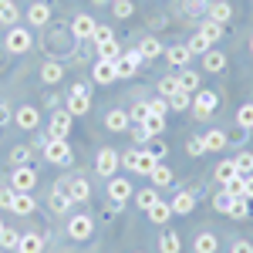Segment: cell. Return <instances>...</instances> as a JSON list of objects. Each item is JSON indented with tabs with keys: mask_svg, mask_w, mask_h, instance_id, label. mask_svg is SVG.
<instances>
[{
	"mask_svg": "<svg viewBox=\"0 0 253 253\" xmlns=\"http://www.w3.org/2000/svg\"><path fill=\"white\" fill-rule=\"evenodd\" d=\"M122 166H125V169H132V172H138V175H149L159 166V159L152 156L149 149H138V152L132 149V152H125V156H122Z\"/></svg>",
	"mask_w": 253,
	"mask_h": 253,
	"instance_id": "1",
	"label": "cell"
},
{
	"mask_svg": "<svg viewBox=\"0 0 253 253\" xmlns=\"http://www.w3.org/2000/svg\"><path fill=\"white\" fill-rule=\"evenodd\" d=\"M44 159L51 166H71V145L64 138H47L44 142Z\"/></svg>",
	"mask_w": 253,
	"mask_h": 253,
	"instance_id": "2",
	"label": "cell"
},
{
	"mask_svg": "<svg viewBox=\"0 0 253 253\" xmlns=\"http://www.w3.org/2000/svg\"><path fill=\"white\" fill-rule=\"evenodd\" d=\"M112 64H115V75H118V78H132L138 68H142V54H138V47H135V51H125V54H118Z\"/></svg>",
	"mask_w": 253,
	"mask_h": 253,
	"instance_id": "3",
	"label": "cell"
},
{
	"mask_svg": "<svg viewBox=\"0 0 253 253\" xmlns=\"http://www.w3.org/2000/svg\"><path fill=\"white\" fill-rule=\"evenodd\" d=\"M3 47H7L10 54H24V51L31 47V31H27V27H10V31H7V41H3Z\"/></svg>",
	"mask_w": 253,
	"mask_h": 253,
	"instance_id": "4",
	"label": "cell"
},
{
	"mask_svg": "<svg viewBox=\"0 0 253 253\" xmlns=\"http://www.w3.org/2000/svg\"><path fill=\"white\" fill-rule=\"evenodd\" d=\"M88 105H91V98H88V84L81 81V84L71 88V98H68V112H71V118L84 115V112H88Z\"/></svg>",
	"mask_w": 253,
	"mask_h": 253,
	"instance_id": "5",
	"label": "cell"
},
{
	"mask_svg": "<svg viewBox=\"0 0 253 253\" xmlns=\"http://www.w3.org/2000/svg\"><path fill=\"white\" fill-rule=\"evenodd\" d=\"M118 166H122V156H118L115 149H101V152H98V162H95L98 175H105V179H112Z\"/></svg>",
	"mask_w": 253,
	"mask_h": 253,
	"instance_id": "6",
	"label": "cell"
},
{
	"mask_svg": "<svg viewBox=\"0 0 253 253\" xmlns=\"http://www.w3.org/2000/svg\"><path fill=\"white\" fill-rule=\"evenodd\" d=\"M34 182H38V172H34L31 166H17V169H14V175H10V186H14L17 193L34 189Z\"/></svg>",
	"mask_w": 253,
	"mask_h": 253,
	"instance_id": "7",
	"label": "cell"
},
{
	"mask_svg": "<svg viewBox=\"0 0 253 253\" xmlns=\"http://www.w3.org/2000/svg\"><path fill=\"white\" fill-rule=\"evenodd\" d=\"M91 230H95L91 216H71V219H68V236H71V240H88Z\"/></svg>",
	"mask_w": 253,
	"mask_h": 253,
	"instance_id": "8",
	"label": "cell"
},
{
	"mask_svg": "<svg viewBox=\"0 0 253 253\" xmlns=\"http://www.w3.org/2000/svg\"><path fill=\"white\" fill-rule=\"evenodd\" d=\"M216 91H196V101H193V112L199 118H206V115H213L216 112Z\"/></svg>",
	"mask_w": 253,
	"mask_h": 253,
	"instance_id": "9",
	"label": "cell"
},
{
	"mask_svg": "<svg viewBox=\"0 0 253 253\" xmlns=\"http://www.w3.org/2000/svg\"><path fill=\"white\" fill-rule=\"evenodd\" d=\"M14 122H17L24 132H34V128L41 125V112H38V108H31V105H24V108H17Z\"/></svg>",
	"mask_w": 253,
	"mask_h": 253,
	"instance_id": "10",
	"label": "cell"
},
{
	"mask_svg": "<svg viewBox=\"0 0 253 253\" xmlns=\"http://www.w3.org/2000/svg\"><path fill=\"white\" fill-rule=\"evenodd\" d=\"M71 132V112H54L51 115V138H64Z\"/></svg>",
	"mask_w": 253,
	"mask_h": 253,
	"instance_id": "11",
	"label": "cell"
},
{
	"mask_svg": "<svg viewBox=\"0 0 253 253\" xmlns=\"http://www.w3.org/2000/svg\"><path fill=\"white\" fill-rule=\"evenodd\" d=\"M169 206H172L175 216H189V213H193V206H196V196L182 189V193H175V199L169 203Z\"/></svg>",
	"mask_w": 253,
	"mask_h": 253,
	"instance_id": "12",
	"label": "cell"
},
{
	"mask_svg": "<svg viewBox=\"0 0 253 253\" xmlns=\"http://www.w3.org/2000/svg\"><path fill=\"white\" fill-rule=\"evenodd\" d=\"M206 14H210V20H216V24H226V20L233 17V7H230L226 0H213V3L206 7Z\"/></svg>",
	"mask_w": 253,
	"mask_h": 253,
	"instance_id": "13",
	"label": "cell"
},
{
	"mask_svg": "<svg viewBox=\"0 0 253 253\" xmlns=\"http://www.w3.org/2000/svg\"><path fill=\"white\" fill-rule=\"evenodd\" d=\"M108 196H112V203H125L132 196V182L128 179H112L108 182Z\"/></svg>",
	"mask_w": 253,
	"mask_h": 253,
	"instance_id": "14",
	"label": "cell"
},
{
	"mask_svg": "<svg viewBox=\"0 0 253 253\" xmlns=\"http://www.w3.org/2000/svg\"><path fill=\"white\" fill-rule=\"evenodd\" d=\"M27 20H31L34 27H44V24L51 20V7H47L44 0H38V3H31V10H27Z\"/></svg>",
	"mask_w": 253,
	"mask_h": 253,
	"instance_id": "15",
	"label": "cell"
},
{
	"mask_svg": "<svg viewBox=\"0 0 253 253\" xmlns=\"http://www.w3.org/2000/svg\"><path fill=\"white\" fill-rule=\"evenodd\" d=\"M17 250L20 253H44V236H38V233H20Z\"/></svg>",
	"mask_w": 253,
	"mask_h": 253,
	"instance_id": "16",
	"label": "cell"
},
{
	"mask_svg": "<svg viewBox=\"0 0 253 253\" xmlns=\"http://www.w3.org/2000/svg\"><path fill=\"white\" fill-rule=\"evenodd\" d=\"M216 179H219L223 186H230V182L243 179V175H240V169H236V162L230 159V162H219V166H216Z\"/></svg>",
	"mask_w": 253,
	"mask_h": 253,
	"instance_id": "17",
	"label": "cell"
},
{
	"mask_svg": "<svg viewBox=\"0 0 253 253\" xmlns=\"http://www.w3.org/2000/svg\"><path fill=\"white\" fill-rule=\"evenodd\" d=\"M61 186H64V189H68V196H71V203H78V199H88V193H91V189H88V182H84V179H68V182H61Z\"/></svg>",
	"mask_w": 253,
	"mask_h": 253,
	"instance_id": "18",
	"label": "cell"
},
{
	"mask_svg": "<svg viewBox=\"0 0 253 253\" xmlns=\"http://www.w3.org/2000/svg\"><path fill=\"white\" fill-rule=\"evenodd\" d=\"M105 125H108L112 132H125V128L132 125V118H128V112L115 108V112H108V115H105Z\"/></svg>",
	"mask_w": 253,
	"mask_h": 253,
	"instance_id": "19",
	"label": "cell"
},
{
	"mask_svg": "<svg viewBox=\"0 0 253 253\" xmlns=\"http://www.w3.org/2000/svg\"><path fill=\"white\" fill-rule=\"evenodd\" d=\"M47 203H51V210H54V213H68V206H71V196H68V189H64V186H58L54 193L47 196Z\"/></svg>",
	"mask_w": 253,
	"mask_h": 253,
	"instance_id": "20",
	"label": "cell"
},
{
	"mask_svg": "<svg viewBox=\"0 0 253 253\" xmlns=\"http://www.w3.org/2000/svg\"><path fill=\"white\" fill-rule=\"evenodd\" d=\"M166 58H169V64H175V68H186L193 54H189V47H186V44H175V47L166 51Z\"/></svg>",
	"mask_w": 253,
	"mask_h": 253,
	"instance_id": "21",
	"label": "cell"
},
{
	"mask_svg": "<svg viewBox=\"0 0 253 253\" xmlns=\"http://www.w3.org/2000/svg\"><path fill=\"white\" fill-rule=\"evenodd\" d=\"M115 78L118 75H115V64H112V61H98L95 64V81L98 84H112Z\"/></svg>",
	"mask_w": 253,
	"mask_h": 253,
	"instance_id": "22",
	"label": "cell"
},
{
	"mask_svg": "<svg viewBox=\"0 0 253 253\" xmlns=\"http://www.w3.org/2000/svg\"><path fill=\"white\" fill-rule=\"evenodd\" d=\"M71 31H75V38H91V34H95V17H88V14H78Z\"/></svg>",
	"mask_w": 253,
	"mask_h": 253,
	"instance_id": "23",
	"label": "cell"
},
{
	"mask_svg": "<svg viewBox=\"0 0 253 253\" xmlns=\"http://www.w3.org/2000/svg\"><path fill=\"white\" fill-rule=\"evenodd\" d=\"M34 206H38V203H34V196H31V193H17L10 210H14V213H20V216H27V213H34Z\"/></svg>",
	"mask_w": 253,
	"mask_h": 253,
	"instance_id": "24",
	"label": "cell"
},
{
	"mask_svg": "<svg viewBox=\"0 0 253 253\" xmlns=\"http://www.w3.org/2000/svg\"><path fill=\"white\" fill-rule=\"evenodd\" d=\"M179 91H186V95H196V91H199V75L186 68V71L179 75Z\"/></svg>",
	"mask_w": 253,
	"mask_h": 253,
	"instance_id": "25",
	"label": "cell"
},
{
	"mask_svg": "<svg viewBox=\"0 0 253 253\" xmlns=\"http://www.w3.org/2000/svg\"><path fill=\"white\" fill-rule=\"evenodd\" d=\"M226 216H233V219H247L250 216V203H247V196L240 193V196H233V203H230V213Z\"/></svg>",
	"mask_w": 253,
	"mask_h": 253,
	"instance_id": "26",
	"label": "cell"
},
{
	"mask_svg": "<svg viewBox=\"0 0 253 253\" xmlns=\"http://www.w3.org/2000/svg\"><path fill=\"white\" fill-rule=\"evenodd\" d=\"M138 54H142V61H152L162 54V44H159L156 38H145L142 44H138Z\"/></svg>",
	"mask_w": 253,
	"mask_h": 253,
	"instance_id": "27",
	"label": "cell"
},
{
	"mask_svg": "<svg viewBox=\"0 0 253 253\" xmlns=\"http://www.w3.org/2000/svg\"><path fill=\"white\" fill-rule=\"evenodd\" d=\"M149 219H152V223H169V219H172V206H169V203H162V199H159L156 206H152V210H149Z\"/></svg>",
	"mask_w": 253,
	"mask_h": 253,
	"instance_id": "28",
	"label": "cell"
},
{
	"mask_svg": "<svg viewBox=\"0 0 253 253\" xmlns=\"http://www.w3.org/2000/svg\"><path fill=\"white\" fill-rule=\"evenodd\" d=\"M203 64H206V71H223V68H226V58H223V54H219V51H213V47H210V51H206V54H203Z\"/></svg>",
	"mask_w": 253,
	"mask_h": 253,
	"instance_id": "29",
	"label": "cell"
},
{
	"mask_svg": "<svg viewBox=\"0 0 253 253\" xmlns=\"http://www.w3.org/2000/svg\"><path fill=\"white\" fill-rule=\"evenodd\" d=\"M17 17H20L17 3L14 0H0V24H17Z\"/></svg>",
	"mask_w": 253,
	"mask_h": 253,
	"instance_id": "30",
	"label": "cell"
},
{
	"mask_svg": "<svg viewBox=\"0 0 253 253\" xmlns=\"http://www.w3.org/2000/svg\"><path fill=\"white\" fill-rule=\"evenodd\" d=\"M41 78L47 81V84H58V81L64 78V68H61V64H54V61H47V64L41 68Z\"/></svg>",
	"mask_w": 253,
	"mask_h": 253,
	"instance_id": "31",
	"label": "cell"
},
{
	"mask_svg": "<svg viewBox=\"0 0 253 253\" xmlns=\"http://www.w3.org/2000/svg\"><path fill=\"white\" fill-rule=\"evenodd\" d=\"M142 128H145V132H149V135L156 138L159 132H162V128H166V115H152V112H149V115H145V122H142Z\"/></svg>",
	"mask_w": 253,
	"mask_h": 253,
	"instance_id": "32",
	"label": "cell"
},
{
	"mask_svg": "<svg viewBox=\"0 0 253 253\" xmlns=\"http://www.w3.org/2000/svg\"><path fill=\"white\" fill-rule=\"evenodd\" d=\"M203 145H206V152H219V149L226 145V135L213 128V132H206V135H203Z\"/></svg>",
	"mask_w": 253,
	"mask_h": 253,
	"instance_id": "33",
	"label": "cell"
},
{
	"mask_svg": "<svg viewBox=\"0 0 253 253\" xmlns=\"http://www.w3.org/2000/svg\"><path fill=\"white\" fill-rule=\"evenodd\" d=\"M193 247H196V253H216V247H219V243H216L213 233H199Z\"/></svg>",
	"mask_w": 253,
	"mask_h": 253,
	"instance_id": "34",
	"label": "cell"
},
{
	"mask_svg": "<svg viewBox=\"0 0 253 253\" xmlns=\"http://www.w3.org/2000/svg\"><path fill=\"white\" fill-rule=\"evenodd\" d=\"M199 34L210 41V44H216V41L223 38V24H216V20H206V24L199 27Z\"/></svg>",
	"mask_w": 253,
	"mask_h": 253,
	"instance_id": "35",
	"label": "cell"
},
{
	"mask_svg": "<svg viewBox=\"0 0 253 253\" xmlns=\"http://www.w3.org/2000/svg\"><path fill=\"white\" fill-rule=\"evenodd\" d=\"M149 175H152V182H156L159 189L172 182V172H169V166H162V162H159V166H156V169H152V172H149Z\"/></svg>",
	"mask_w": 253,
	"mask_h": 253,
	"instance_id": "36",
	"label": "cell"
},
{
	"mask_svg": "<svg viewBox=\"0 0 253 253\" xmlns=\"http://www.w3.org/2000/svg\"><path fill=\"white\" fill-rule=\"evenodd\" d=\"M179 247H182L179 233H166L162 240H159V250H162V253H179Z\"/></svg>",
	"mask_w": 253,
	"mask_h": 253,
	"instance_id": "37",
	"label": "cell"
},
{
	"mask_svg": "<svg viewBox=\"0 0 253 253\" xmlns=\"http://www.w3.org/2000/svg\"><path fill=\"white\" fill-rule=\"evenodd\" d=\"M135 203L142 206V210H145V213H149V210H152V206L159 203V193H156V189H142V193L135 196Z\"/></svg>",
	"mask_w": 253,
	"mask_h": 253,
	"instance_id": "38",
	"label": "cell"
},
{
	"mask_svg": "<svg viewBox=\"0 0 253 253\" xmlns=\"http://www.w3.org/2000/svg\"><path fill=\"white\" fill-rule=\"evenodd\" d=\"M17 243H20V233L3 226V233H0V247H3V250H17Z\"/></svg>",
	"mask_w": 253,
	"mask_h": 253,
	"instance_id": "39",
	"label": "cell"
},
{
	"mask_svg": "<svg viewBox=\"0 0 253 253\" xmlns=\"http://www.w3.org/2000/svg\"><path fill=\"white\" fill-rule=\"evenodd\" d=\"M233 162H236V169H240V175H250L253 172V152H240Z\"/></svg>",
	"mask_w": 253,
	"mask_h": 253,
	"instance_id": "40",
	"label": "cell"
},
{
	"mask_svg": "<svg viewBox=\"0 0 253 253\" xmlns=\"http://www.w3.org/2000/svg\"><path fill=\"white\" fill-rule=\"evenodd\" d=\"M186 47H189V54H206V51H210V47H213V44H210V41L203 38V34H196V38L189 41V44H186Z\"/></svg>",
	"mask_w": 253,
	"mask_h": 253,
	"instance_id": "41",
	"label": "cell"
},
{
	"mask_svg": "<svg viewBox=\"0 0 253 253\" xmlns=\"http://www.w3.org/2000/svg\"><path fill=\"white\" fill-rule=\"evenodd\" d=\"M210 0H182V14H206Z\"/></svg>",
	"mask_w": 253,
	"mask_h": 253,
	"instance_id": "42",
	"label": "cell"
},
{
	"mask_svg": "<svg viewBox=\"0 0 253 253\" xmlns=\"http://www.w3.org/2000/svg\"><path fill=\"white\" fill-rule=\"evenodd\" d=\"M95 44L101 47V44H108V41H115V34H112V27H105V24H95Z\"/></svg>",
	"mask_w": 253,
	"mask_h": 253,
	"instance_id": "43",
	"label": "cell"
},
{
	"mask_svg": "<svg viewBox=\"0 0 253 253\" xmlns=\"http://www.w3.org/2000/svg\"><path fill=\"white\" fill-rule=\"evenodd\" d=\"M175 91H179V78H162L159 81V95L162 98H172Z\"/></svg>",
	"mask_w": 253,
	"mask_h": 253,
	"instance_id": "44",
	"label": "cell"
},
{
	"mask_svg": "<svg viewBox=\"0 0 253 253\" xmlns=\"http://www.w3.org/2000/svg\"><path fill=\"white\" fill-rule=\"evenodd\" d=\"M230 203H233V193H230V189L216 193V199H213V206L219 210V213H230Z\"/></svg>",
	"mask_w": 253,
	"mask_h": 253,
	"instance_id": "45",
	"label": "cell"
},
{
	"mask_svg": "<svg viewBox=\"0 0 253 253\" xmlns=\"http://www.w3.org/2000/svg\"><path fill=\"white\" fill-rule=\"evenodd\" d=\"M98 54H101V61H115L118 54H122V47H118L115 41H108V44H101V47H98Z\"/></svg>",
	"mask_w": 253,
	"mask_h": 253,
	"instance_id": "46",
	"label": "cell"
},
{
	"mask_svg": "<svg viewBox=\"0 0 253 253\" xmlns=\"http://www.w3.org/2000/svg\"><path fill=\"white\" fill-rule=\"evenodd\" d=\"M236 122H240V128H253V105H243L236 112Z\"/></svg>",
	"mask_w": 253,
	"mask_h": 253,
	"instance_id": "47",
	"label": "cell"
},
{
	"mask_svg": "<svg viewBox=\"0 0 253 253\" xmlns=\"http://www.w3.org/2000/svg\"><path fill=\"white\" fill-rule=\"evenodd\" d=\"M169 101V108H175V112H182V108H189V95L186 91H175L172 98H166Z\"/></svg>",
	"mask_w": 253,
	"mask_h": 253,
	"instance_id": "48",
	"label": "cell"
},
{
	"mask_svg": "<svg viewBox=\"0 0 253 253\" xmlns=\"http://www.w3.org/2000/svg\"><path fill=\"white\" fill-rule=\"evenodd\" d=\"M145 115H149V101H138L135 108L128 112V118H132L135 125H142V122H145Z\"/></svg>",
	"mask_w": 253,
	"mask_h": 253,
	"instance_id": "49",
	"label": "cell"
},
{
	"mask_svg": "<svg viewBox=\"0 0 253 253\" xmlns=\"http://www.w3.org/2000/svg\"><path fill=\"white\" fill-rule=\"evenodd\" d=\"M10 162H17V166H27V162H31V152H27L24 145H17V149L10 152Z\"/></svg>",
	"mask_w": 253,
	"mask_h": 253,
	"instance_id": "50",
	"label": "cell"
},
{
	"mask_svg": "<svg viewBox=\"0 0 253 253\" xmlns=\"http://www.w3.org/2000/svg\"><path fill=\"white\" fill-rule=\"evenodd\" d=\"M132 0H115V17H132Z\"/></svg>",
	"mask_w": 253,
	"mask_h": 253,
	"instance_id": "51",
	"label": "cell"
},
{
	"mask_svg": "<svg viewBox=\"0 0 253 253\" xmlns=\"http://www.w3.org/2000/svg\"><path fill=\"white\" fill-rule=\"evenodd\" d=\"M14 196H17V189H14V186L0 189V206H3V210H10V206H14Z\"/></svg>",
	"mask_w": 253,
	"mask_h": 253,
	"instance_id": "52",
	"label": "cell"
},
{
	"mask_svg": "<svg viewBox=\"0 0 253 253\" xmlns=\"http://www.w3.org/2000/svg\"><path fill=\"white\" fill-rule=\"evenodd\" d=\"M149 112H152V115H166V112H169V101H166V98H156V101H149Z\"/></svg>",
	"mask_w": 253,
	"mask_h": 253,
	"instance_id": "53",
	"label": "cell"
},
{
	"mask_svg": "<svg viewBox=\"0 0 253 253\" xmlns=\"http://www.w3.org/2000/svg\"><path fill=\"white\" fill-rule=\"evenodd\" d=\"M186 152H189V156H203V152H206L203 138H193V142H186Z\"/></svg>",
	"mask_w": 253,
	"mask_h": 253,
	"instance_id": "54",
	"label": "cell"
},
{
	"mask_svg": "<svg viewBox=\"0 0 253 253\" xmlns=\"http://www.w3.org/2000/svg\"><path fill=\"white\" fill-rule=\"evenodd\" d=\"M149 152H152L156 159H166V156H169V149H166V142H152V149H149Z\"/></svg>",
	"mask_w": 253,
	"mask_h": 253,
	"instance_id": "55",
	"label": "cell"
},
{
	"mask_svg": "<svg viewBox=\"0 0 253 253\" xmlns=\"http://www.w3.org/2000/svg\"><path fill=\"white\" fill-rule=\"evenodd\" d=\"M243 196L253 199V175H243Z\"/></svg>",
	"mask_w": 253,
	"mask_h": 253,
	"instance_id": "56",
	"label": "cell"
},
{
	"mask_svg": "<svg viewBox=\"0 0 253 253\" xmlns=\"http://www.w3.org/2000/svg\"><path fill=\"white\" fill-rule=\"evenodd\" d=\"M233 253H253V247H250V243H236Z\"/></svg>",
	"mask_w": 253,
	"mask_h": 253,
	"instance_id": "57",
	"label": "cell"
},
{
	"mask_svg": "<svg viewBox=\"0 0 253 253\" xmlns=\"http://www.w3.org/2000/svg\"><path fill=\"white\" fill-rule=\"evenodd\" d=\"M7 118H10V112H7V108H3V105H0V125H3V122H7Z\"/></svg>",
	"mask_w": 253,
	"mask_h": 253,
	"instance_id": "58",
	"label": "cell"
},
{
	"mask_svg": "<svg viewBox=\"0 0 253 253\" xmlns=\"http://www.w3.org/2000/svg\"><path fill=\"white\" fill-rule=\"evenodd\" d=\"M0 233H3V223H0Z\"/></svg>",
	"mask_w": 253,
	"mask_h": 253,
	"instance_id": "59",
	"label": "cell"
},
{
	"mask_svg": "<svg viewBox=\"0 0 253 253\" xmlns=\"http://www.w3.org/2000/svg\"><path fill=\"white\" fill-rule=\"evenodd\" d=\"M250 51H253V41H250Z\"/></svg>",
	"mask_w": 253,
	"mask_h": 253,
	"instance_id": "60",
	"label": "cell"
},
{
	"mask_svg": "<svg viewBox=\"0 0 253 253\" xmlns=\"http://www.w3.org/2000/svg\"><path fill=\"white\" fill-rule=\"evenodd\" d=\"M101 3H108V0H101Z\"/></svg>",
	"mask_w": 253,
	"mask_h": 253,
	"instance_id": "61",
	"label": "cell"
}]
</instances>
